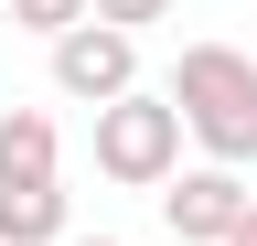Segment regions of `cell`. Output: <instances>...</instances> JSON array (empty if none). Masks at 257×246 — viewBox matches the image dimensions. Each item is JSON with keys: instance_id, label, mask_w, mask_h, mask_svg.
<instances>
[{"instance_id": "obj_1", "label": "cell", "mask_w": 257, "mask_h": 246, "mask_svg": "<svg viewBox=\"0 0 257 246\" xmlns=\"http://www.w3.org/2000/svg\"><path fill=\"white\" fill-rule=\"evenodd\" d=\"M161 97L182 107V129H193L204 161H225V171L257 161V54H236V43H182V65H172Z\"/></svg>"}, {"instance_id": "obj_2", "label": "cell", "mask_w": 257, "mask_h": 246, "mask_svg": "<svg viewBox=\"0 0 257 246\" xmlns=\"http://www.w3.org/2000/svg\"><path fill=\"white\" fill-rule=\"evenodd\" d=\"M182 139H193L182 107L150 97V86L118 97V107H96V171H107L118 193H172V182H182Z\"/></svg>"}, {"instance_id": "obj_3", "label": "cell", "mask_w": 257, "mask_h": 246, "mask_svg": "<svg viewBox=\"0 0 257 246\" xmlns=\"http://www.w3.org/2000/svg\"><path fill=\"white\" fill-rule=\"evenodd\" d=\"M54 97H64V107H118V97H140V33L75 22V33L54 43Z\"/></svg>"}, {"instance_id": "obj_4", "label": "cell", "mask_w": 257, "mask_h": 246, "mask_svg": "<svg viewBox=\"0 0 257 246\" xmlns=\"http://www.w3.org/2000/svg\"><path fill=\"white\" fill-rule=\"evenodd\" d=\"M246 214H257V193H246V171H225V161H193L172 193H161V225L182 246H236Z\"/></svg>"}, {"instance_id": "obj_5", "label": "cell", "mask_w": 257, "mask_h": 246, "mask_svg": "<svg viewBox=\"0 0 257 246\" xmlns=\"http://www.w3.org/2000/svg\"><path fill=\"white\" fill-rule=\"evenodd\" d=\"M64 171V129L54 107H0V193H32V182Z\"/></svg>"}, {"instance_id": "obj_6", "label": "cell", "mask_w": 257, "mask_h": 246, "mask_svg": "<svg viewBox=\"0 0 257 246\" xmlns=\"http://www.w3.org/2000/svg\"><path fill=\"white\" fill-rule=\"evenodd\" d=\"M0 246H75V235H64V182L0 193Z\"/></svg>"}, {"instance_id": "obj_7", "label": "cell", "mask_w": 257, "mask_h": 246, "mask_svg": "<svg viewBox=\"0 0 257 246\" xmlns=\"http://www.w3.org/2000/svg\"><path fill=\"white\" fill-rule=\"evenodd\" d=\"M11 22H22V33H43V43H64L75 22H96V0H11Z\"/></svg>"}, {"instance_id": "obj_8", "label": "cell", "mask_w": 257, "mask_h": 246, "mask_svg": "<svg viewBox=\"0 0 257 246\" xmlns=\"http://www.w3.org/2000/svg\"><path fill=\"white\" fill-rule=\"evenodd\" d=\"M96 22H118V33H150V22H172V0H96Z\"/></svg>"}, {"instance_id": "obj_9", "label": "cell", "mask_w": 257, "mask_h": 246, "mask_svg": "<svg viewBox=\"0 0 257 246\" xmlns=\"http://www.w3.org/2000/svg\"><path fill=\"white\" fill-rule=\"evenodd\" d=\"M236 246H257V214H246V225H236Z\"/></svg>"}, {"instance_id": "obj_10", "label": "cell", "mask_w": 257, "mask_h": 246, "mask_svg": "<svg viewBox=\"0 0 257 246\" xmlns=\"http://www.w3.org/2000/svg\"><path fill=\"white\" fill-rule=\"evenodd\" d=\"M75 246H118V235H75Z\"/></svg>"}]
</instances>
